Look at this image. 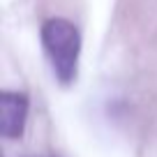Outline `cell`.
I'll list each match as a JSON object with an SVG mask.
<instances>
[{"instance_id": "cell-1", "label": "cell", "mask_w": 157, "mask_h": 157, "mask_svg": "<svg viewBox=\"0 0 157 157\" xmlns=\"http://www.w3.org/2000/svg\"><path fill=\"white\" fill-rule=\"evenodd\" d=\"M39 37H42V49L51 65L53 78L60 86L69 88L78 76V60H81V44H83L81 30L69 19L53 16L44 21Z\"/></svg>"}, {"instance_id": "cell-2", "label": "cell", "mask_w": 157, "mask_h": 157, "mask_svg": "<svg viewBox=\"0 0 157 157\" xmlns=\"http://www.w3.org/2000/svg\"><path fill=\"white\" fill-rule=\"evenodd\" d=\"M28 111H30V99L25 93L2 90L0 93V132H2V136L10 141L23 136Z\"/></svg>"}]
</instances>
